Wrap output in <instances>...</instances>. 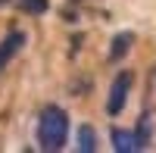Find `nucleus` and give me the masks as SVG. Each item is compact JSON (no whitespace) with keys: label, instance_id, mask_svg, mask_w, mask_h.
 <instances>
[{"label":"nucleus","instance_id":"1","mask_svg":"<svg viewBox=\"0 0 156 153\" xmlns=\"http://www.w3.org/2000/svg\"><path fill=\"white\" fill-rule=\"evenodd\" d=\"M69 141V116L66 109L50 103L41 109V119H37V147L47 150V153H56L62 150Z\"/></svg>","mask_w":156,"mask_h":153},{"label":"nucleus","instance_id":"2","mask_svg":"<svg viewBox=\"0 0 156 153\" xmlns=\"http://www.w3.org/2000/svg\"><path fill=\"white\" fill-rule=\"evenodd\" d=\"M131 81H134V75L128 72V69H122V72L112 78L109 100H106V112H109V116H119V112L125 109V103H128V91H131Z\"/></svg>","mask_w":156,"mask_h":153},{"label":"nucleus","instance_id":"3","mask_svg":"<svg viewBox=\"0 0 156 153\" xmlns=\"http://www.w3.org/2000/svg\"><path fill=\"white\" fill-rule=\"evenodd\" d=\"M22 47H25V31H9L3 41H0V72L16 59V53Z\"/></svg>","mask_w":156,"mask_h":153},{"label":"nucleus","instance_id":"4","mask_svg":"<svg viewBox=\"0 0 156 153\" xmlns=\"http://www.w3.org/2000/svg\"><path fill=\"white\" fill-rule=\"evenodd\" d=\"M109 141H112V150L115 153H137L140 150L137 134L134 131H125V128H112L109 131Z\"/></svg>","mask_w":156,"mask_h":153},{"label":"nucleus","instance_id":"5","mask_svg":"<svg viewBox=\"0 0 156 153\" xmlns=\"http://www.w3.org/2000/svg\"><path fill=\"white\" fill-rule=\"evenodd\" d=\"M134 134H137V144H140V150H147V147L153 144V116H150V109H144V112H140Z\"/></svg>","mask_w":156,"mask_h":153},{"label":"nucleus","instance_id":"6","mask_svg":"<svg viewBox=\"0 0 156 153\" xmlns=\"http://www.w3.org/2000/svg\"><path fill=\"white\" fill-rule=\"evenodd\" d=\"M131 44H134V34L131 31H119L112 37V47H109V62H119L128 50H131Z\"/></svg>","mask_w":156,"mask_h":153},{"label":"nucleus","instance_id":"7","mask_svg":"<svg viewBox=\"0 0 156 153\" xmlns=\"http://www.w3.org/2000/svg\"><path fill=\"white\" fill-rule=\"evenodd\" d=\"M75 147L81 150V153H94L97 150V131L90 128V125H81L75 134Z\"/></svg>","mask_w":156,"mask_h":153},{"label":"nucleus","instance_id":"8","mask_svg":"<svg viewBox=\"0 0 156 153\" xmlns=\"http://www.w3.org/2000/svg\"><path fill=\"white\" fill-rule=\"evenodd\" d=\"M50 0H19V9L28 12V16H41V12H47Z\"/></svg>","mask_w":156,"mask_h":153},{"label":"nucleus","instance_id":"9","mask_svg":"<svg viewBox=\"0 0 156 153\" xmlns=\"http://www.w3.org/2000/svg\"><path fill=\"white\" fill-rule=\"evenodd\" d=\"M150 91H153V94H156V66H153V69H150Z\"/></svg>","mask_w":156,"mask_h":153},{"label":"nucleus","instance_id":"10","mask_svg":"<svg viewBox=\"0 0 156 153\" xmlns=\"http://www.w3.org/2000/svg\"><path fill=\"white\" fill-rule=\"evenodd\" d=\"M6 3H9V0H0V6H6Z\"/></svg>","mask_w":156,"mask_h":153}]
</instances>
